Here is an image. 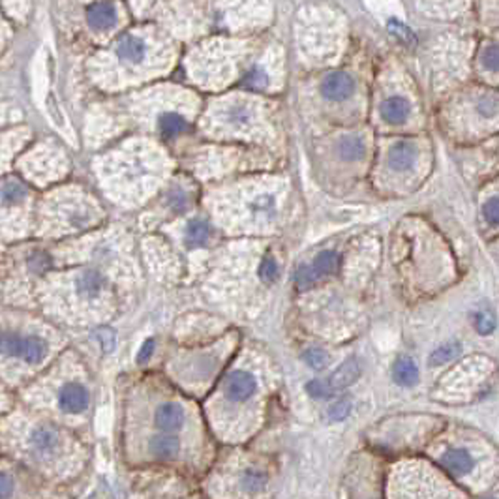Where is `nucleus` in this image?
Segmentation results:
<instances>
[{"instance_id":"obj_1","label":"nucleus","mask_w":499,"mask_h":499,"mask_svg":"<svg viewBox=\"0 0 499 499\" xmlns=\"http://www.w3.org/2000/svg\"><path fill=\"white\" fill-rule=\"evenodd\" d=\"M149 53H151V45L145 36L134 33L122 36L115 47L117 59L126 66H141L149 59Z\"/></svg>"},{"instance_id":"obj_2","label":"nucleus","mask_w":499,"mask_h":499,"mask_svg":"<svg viewBox=\"0 0 499 499\" xmlns=\"http://www.w3.org/2000/svg\"><path fill=\"white\" fill-rule=\"evenodd\" d=\"M258 391V382L253 374L246 370L231 372L226 379V396L229 402H246Z\"/></svg>"},{"instance_id":"obj_3","label":"nucleus","mask_w":499,"mask_h":499,"mask_svg":"<svg viewBox=\"0 0 499 499\" xmlns=\"http://www.w3.org/2000/svg\"><path fill=\"white\" fill-rule=\"evenodd\" d=\"M60 443H62V437H60L59 430H55L53 426H47V424L36 426L30 432V437H28L30 451L42 458L57 454L60 449Z\"/></svg>"},{"instance_id":"obj_4","label":"nucleus","mask_w":499,"mask_h":499,"mask_svg":"<svg viewBox=\"0 0 499 499\" xmlns=\"http://www.w3.org/2000/svg\"><path fill=\"white\" fill-rule=\"evenodd\" d=\"M323 96L333 102H344L355 92V81L353 77L345 74V71H334L328 74L321 83Z\"/></svg>"},{"instance_id":"obj_5","label":"nucleus","mask_w":499,"mask_h":499,"mask_svg":"<svg viewBox=\"0 0 499 499\" xmlns=\"http://www.w3.org/2000/svg\"><path fill=\"white\" fill-rule=\"evenodd\" d=\"M118 21L117 6L109 0H100L86 11V23L94 30H111Z\"/></svg>"},{"instance_id":"obj_6","label":"nucleus","mask_w":499,"mask_h":499,"mask_svg":"<svg viewBox=\"0 0 499 499\" xmlns=\"http://www.w3.org/2000/svg\"><path fill=\"white\" fill-rule=\"evenodd\" d=\"M88 406V391L77 382L66 383L59 392V408L64 413H81Z\"/></svg>"},{"instance_id":"obj_7","label":"nucleus","mask_w":499,"mask_h":499,"mask_svg":"<svg viewBox=\"0 0 499 499\" xmlns=\"http://www.w3.org/2000/svg\"><path fill=\"white\" fill-rule=\"evenodd\" d=\"M417 154H419V151H417V145H415L413 141H398L389 151V166L394 171H408V169L415 166Z\"/></svg>"},{"instance_id":"obj_8","label":"nucleus","mask_w":499,"mask_h":499,"mask_svg":"<svg viewBox=\"0 0 499 499\" xmlns=\"http://www.w3.org/2000/svg\"><path fill=\"white\" fill-rule=\"evenodd\" d=\"M224 118H226L227 126H231V128L246 130L256 120V109L248 102H233L226 108Z\"/></svg>"},{"instance_id":"obj_9","label":"nucleus","mask_w":499,"mask_h":499,"mask_svg":"<svg viewBox=\"0 0 499 499\" xmlns=\"http://www.w3.org/2000/svg\"><path fill=\"white\" fill-rule=\"evenodd\" d=\"M156 426L164 432H175L184 424V411L177 403H164L156 411Z\"/></svg>"},{"instance_id":"obj_10","label":"nucleus","mask_w":499,"mask_h":499,"mask_svg":"<svg viewBox=\"0 0 499 499\" xmlns=\"http://www.w3.org/2000/svg\"><path fill=\"white\" fill-rule=\"evenodd\" d=\"M47 355V344L40 336H21L19 355L17 359H23L27 365H38Z\"/></svg>"},{"instance_id":"obj_11","label":"nucleus","mask_w":499,"mask_h":499,"mask_svg":"<svg viewBox=\"0 0 499 499\" xmlns=\"http://www.w3.org/2000/svg\"><path fill=\"white\" fill-rule=\"evenodd\" d=\"M441 466L445 467L447 471L452 475H466L473 467V458L466 449H451L441 457Z\"/></svg>"},{"instance_id":"obj_12","label":"nucleus","mask_w":499,"mask_h":499,"mask_svg":"<svg viewBox=\"0 0 499 499\" xmlns=\"http://www.w3.org/2000/svg\"><path fill=\"white\" fill-rule=\"evenodd\" d=\"M105 289V280L98 270H85L77 278V293L85 299H96Z\"/></svg>"},{"instance_id":"obj_13","label":"nucleus","mask_w":499,"mask_h":499,"mask_svg":"<svg viewBox=\"0 0 499 499\" xmlns=\"http://www.w3.org/2000/svg\"><path fill=\"white\" fill-rule=\"evenodd\" d=\"M409 102L402 96L386 98L382 103V117L389 124H402L409 117Z\"/></svg>"},{"instance_id":"obj_14","label":"nucleus","mask_w":499,"mask_h":499,"mask_svg":"<svg viewBox=\"0 0 499 499\" xmlns=\"http://www.w3.org/2000/svg\"><path fill=\"white\" fill-rule=\"evenodd\" d=\"M360 376V365L357 359H349L345 360L344 365L340 366L338 370L334 372L331 379H328V385L334 391H340V389H345V386L353 385Z\"/></svg>"},{"instance_id":"obj_15","label":"nucleus","mask_w":499,"mask_h":499,"mask_svg":"<svg viewBox=\"0 0 499 499\" xmlns=\"http://www.w3.org/2000/svg\"><path fill=\"white\" fill-rule=\"evenodd\" d=\"M392 377H394V382L398 385L413 386L415 383L419 382V368H417L413 360L408 359V357H402L392 366Z\"/></svg>"},{"instance_id":"obj_16","label":"nucleus","mask_w":499,"mask_h":499,"mask_svg":"<svg viewBox=\"0 0 499 499\" xmlns=\"http://www.w3.org/2000/svg\"><path fill=\"white\" fill-rule=\"evenodd\" d=\"M158 128H160L164 137H177V135L184 134L188 130V120L180 113L175 111H166L158 118Z\"/></svg>"},{"instance_id":"obj_17","label":"nucleus","mask_w":499,"mask_h":499,"mask_svg":"<svg viewBox=\"0 0 499 499\" xmlns=\"http://www.w3.org/2000/svg\"><path fill=\"white\" fill-rule=\"evenodd\" d=\"M149 449H151L152 454L158 458H173L177 457L178 451H180V441H178V437L169 435L166 432V434L152 437Z\"/></svg>"},{"instance_id":"obj_18","label":"nucleus","mask_w":499,"mask_h":499,"mask_svg":"<svg viewBox=\"0 0 499 499\" xmlns=\"http://www.w3.org/2000/svg\"><path fill=\"white\" fill-rule=\"evenodd\" d=\"M311 267H314V270H316L319 278L331 276V274H334L338 270L340 256L336 252H333V250H325V252H321L314 259Z\"/></svg>"},{"instance_id":"obj_19","label":"nucleus","mask_w":499,"mask_h":499,"mask_svg":"<svg viewBox=\"0 0 499 499\" xmlns=\"http://www.w3.org/2000/svg\"><path fill=\"white\" fill-rule=\"evenodd\" d=\"M338 152L340 156L348 161L360 160L366 152L365 141L360 139L359 135H348V137H344V139L340 141Z\"/></svg>"},{"instance_id":"obj_20","label":"nucleus","mask_w":499,"mask_h":499,"mask_svg":"<svg viewBox=\"0 0 499 499\" xmlns=\"http://www.w3.org/2000/svg\"><path fill=\"white\" fill-rule=\"evenodd\" d=\"M25 195H27V188H25V184L21 180L4 178V183H2V203H4V207L19 203Z\"/></svg>"},{"instance_id":"obj_21","label":"nucleus","mask_w":499,"mask_h":499,"mask_svg":"<svg viewBox=\"0 0 499 499\" xmlns=\"http://www.w3.org/2000/svg\"><path fill=\"white\" fill-rule=\"evenodd\" d=\"M269 85L270 76L263 66H253L252 70L242 77V86H246L250 91H265Z\"/></svg>"},{"instance_id":"obj_22","label":"nucleus","mask_w":499,"mask_h":499,"mask_svg":"<svg viewBox=\"0 0 499 499\" xmlns=\"http://www.w3.org/2000/svg\"><path fill=\"white\" fill-rule=\"evenodd\" d=\"M252 214L259 216V218H273L278 210V205H276V199L270 195V193H259L256 195L252 201Z\"/></svg>"},{"instance_id":"obj_23","label":"nucleus","mask_w":499,"mask_h":499,"mask_svg":"<svg viewBox=\"0 0 499 499\" xmlns=\"http://www.w3.org/2000/svg\"><path fill=\"white\" fill-rule=\"evenodd\" d=\"M210 227L205 220H192L186 227V242L190 246H201L209 241Z\"/></svg>"},{"instance_id":"obj_24","label":"nucleus","mask_w":499,"mask_h":499,"mask_svg":"<svg viewBox=\"0 0 499 499\" xmlns=\"http://www.w3.org/2000/svg\"><path fill=\"white\" fill-rule=\"evenodd\" d=\"M460 353V344L457 342H451V344H445L437 348L434 353L430 355V366H441L452 360L457 355Z\"/></svg>"},{"instance_id":"obj_25","label":"nucleus","mask_w":499,"mask_h":499,"mask_svg":"<svg viewBox=\"0 0 499 499\" xmlns=\"http://www.w3.org/2000/svg\"><path fill=\"white\" fill-rule=\"evenodd\" d=\"M267 484V475L261 469H246L242 473V486L250 492H259Z\"/></svg>"},{"instance_id":"obj_26","label":"nucleus","mask_w":499,"mask_h":499,"mask_svg":"<svg viewBox=\"0 0 499 499\" xmlns=\"http://www.w3.org/2000/svg\"><path fill=\"white\" fill-rule=\"evenodd\" d=\"M319 280L321 278L317 276V273L314 270L311 265H302L295 273V285L299 289H310L311 285H316Z\"/></svg>"},{"instance_id":"obj_27","label":"nucleus","mask_w":499,"mask_h":499,"mask_svg":"<svg viewBox=\"0 0 499 499\" xmlns=\"http://www.w3.org/2000/svg\"><path fill=\"white\" fill-rule=\"evenodd\" d=\"M304 362L314 370H323L328 362V355L319 348H310L304 351Z\"/></svg>"},{"instance_id":"obj_28","label":"nucleus","mask_w":499,"mask_h":499,"mask_svg":"<svg viewBox=\"0 0 499 499\" xmlns=\"http://www.w3.org/2000/svg\"><path fill=\"white\" fill-rule=\"evenodd\" d=\"M477 109L483 117H494L499 111V98H495L494 94L481 96V100L477 102Z\"/></svg>"},{"instance_id":"obj_29","label":"nucleus","mask_w":499,"mask_h":499,"mask_svg":"<svg viewBox=\"0 0 499 499\" xmlns=\"http://www.w3.org/2000/svg\"><path fill=\"white\" fill-rule=\"evenodd\" d=\"M167 205H169V209H171L173 212H184V210L188 209V195L180 188L173 190V192L169 193V197H167Z\"/></svg>"},{"instance_id":"obj_30","label":"nucleus","mask_w":499,"mask_h":499,"mask_svg":"<svg viewBox=\"0 0 499 499\" xmlns=\"http://www.w3.org/2000/svg\"><path fill=\"white\" fill-rule=\"evenodd\" d=\"M483 64L486 70L499 71V43L488 45L483 53Z\"/></svg>"},{"instance_id":"obj_31","label":"nucleus","mask_w":499,"mask_h":499,"mask_svg":"<svg viewBox=\"0 0 499 499\" xmlns=\"http://www.w3.org/2000/svg\"><path fill=\"white\" fill-rule=\"evenodd\" d=\"M483 216L490 226H499V197H492L484 203Z\"/></svg>"},{"instance_id":"obj_32","label":"nucleus","mask_w":499,"mask_h":499,"mask_svg":"<svg viewBox=\"0 0 499 499\" xmlns=\"http://www.w3.org/2000/svg\"><path fill=\"white\" fill-rule=\"evenodd\" d=\"M259 276H261V280L267 282V284L274 282L276 276H278V263H276L273 258H265L263 261H261V267H259Z\"/></svg>"},{"instance_id":"obj_33","label":"nucleus","mask_w":499,"mask_h":499,"mask_svg":"<svg viewBox=\"0 0 499 499\" xmlns=\"http://www.w3.org/2000/svg\"><path fill=\"white\" fill-rule=\"evenodd\" d=\"M475 327L481 334H490L495 328V319L488 311H478L475 317Z\"/></svg>"},{"instance_id":"obj_34","label":"nucleus","mask_w":499,"mask_h":499,"mask_svg":"<svg viewBox=\"0 0 499 499\" xmlns=\"http://www.w3.org/2000/svg\"><path fill=\"white\" fill-rule=\"evenodd\" d=\"M306 389L308 392H310V396L317 398V400H323V398H327L328 394L333 392L328 382H319V379H314V382L308 383Z\"/></svg>"},{"instance_id":"obj_35","label":"nucleus","mask_w":499,"mask_h":499,"mask_svg":"<svg viewBox=\"0 0 499 499\" xmlns=\"http://www.w3.org/2000/svg\"><path fill=\"white\" fill-rule=\"evenodd\" d=\"M349 411H351V402L349 400H340V402H336L333 408L328 409V417L333 420H344L349 415Z\"/></svg>"},{"instance_id":"obj_36","label":"nucleus","mask_w":499,"mask_h":499,"mask_svg":"<svg viewBox=\"0 0 499 499\" xmlns=\"http://www.w3.org/2000/svg\"><path fill=\"white\" fill-rule=\"evenodd\" d=\"M391 30L394 34H396L398 38L402 40V42H406V43H415V36L411 33H409V28L408 27H403V25H400L398 21H392L391 25Z\"/></svg>"},{"instance_id":"obj_37","label":"nucleus","mask_w":499,"mask_h":499,"mask_svg":"<svg viewBox=\"0 0 499 499\" xmlns=\"http://www.w3.org/2000/svg\"><path fill=\"white\" fill-rule=\"evenodd\" d=\"M152 351H154V340H147L145 344L141 345L139 353H137V362L139 365L147 362L152 357Z\"/></svg>"},{"instance_id":"obj_38","label":"nucleus","mask_w":499,"mask_h":499,"mask_svg":"<svg viewBox=\"0 0 499 499\" xmlns=\"http://www.w3.org/2000/svg\"><path fill=\"white\" fill-rule=\"evenodd\" d=\"M100 342H102V345H103V349L105 351H111L113 349V344H115V338L111 336V333H108V331H103V333H100Z\"/></svg>"},{"instance_id":"obj_39","label":"nucleus","mask_w":499,"mask_h":499,"mask_svg":"<svg viewBox=\"0 0 499 499\" xmlns=\"http://www.w3.org/2000/svg\"><path fill=\"white\" fill-rule=\"evenodd\" d=\"M10 490H11V478L8 473H2V484H0V494L4 495V498H8L10 495Z\"/></svg>"}]
</instances>
